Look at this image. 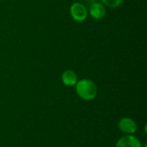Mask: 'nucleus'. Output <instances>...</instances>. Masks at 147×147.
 <instances>
[{
  "label": "nucleus",
  "mask_w": 147,
  "mask_h": 147,
  "mask_svg": "<svg viewBox=\"0 0 147 147\" xmlns=\"http://www.w3.org/2000/svg\"><path fill=\"white\" fill-rule=\"evenodd\" d=\"M119 128L127 134H134L137 130L136 122L131 118H122L119 122Z\"/></svg>",
  "instance_id": "39448f33"
},
{
  "label": "nucleus",
  "mask_w": 147,
  "mask_h": 147,
  "mask_svg": "<svg viewBox=\"0 0 147 147\" xmlns=\"http://www.w3.org/2000/svg\"><path fill=\"white\" fill-rule=\"evenodd\" d=\"M70 14L71 18L78 22H83L88 16V9L82 3H73L70 7Z\"/></svg>",
  "instance_id": "f03ea898"
},
{
  "label": "nucleus",
  "mask_w": 147,
  "mask_h": 147,
  "mask_svg": "<svg viewBox=\"0 0 147 147\" xmlns=\"http://www.w3.org/2000/svg\"><path fill=\"white\" fill-rule=\"evenodd\" d=\"M102 2L103 5H106L109 8L116 9L122 4L123 0H102Z\"/></svg>",
  "instance_id": "0eeeda50"
},
{
  "label": "nucleus",
  "mask_w": 147,
  "mask_h": 147,
  "mask_svg": "<svg viewBox=\"0 0 147 147\" xmlns=\"http://www.w3.org/2000/svg\"><path fill=\"white\" fill-rule=\"evenodd\" d=\"M115 147H142L140 141L133 135H126L121 138Z\"/></svg>",
  "instance_id": "20e7f679"
},
{
  "label": "nucleus",
  "mask_w": 147,
  "mask_h": 147,
  "mask_svg": "<svg viewBox=\"0 0 147 147\" xmlns=\"http://www.w3.org/2000/svg\"><path fill=\"white\" fill-rule=\"evenodd\" d=\"M62 82L66 86H75L78 83V75L72 70H66L63 72L61 76Z\"/></svg>",
  "instance_id": "423d86ee"
},
{
  "label": "nucleus",
  "mask_w": 147,
  "mask_h": 147,
  "mask_svg": "<svg viewBox=\"0 0 147 147\" xmlns=\"http://www.w3.org/2000/svg\"><path fill=\"white\" fill-rule=\"evenodd\" d=\"M89 1H92V2H95V1H96V0H89Z\"/></svg>",
  "instance_id": "6e6552de"
},
{
  "label": "nucleus",
  "mask_w": 147,
  "mask_h": 147,
  "mask_svg": "<svg viewBox=\"0 0 147 147\" xmlns=\"http://www.w3.org/2000/svg\"><path fill=\"white\" fill-rule=\"evenodd\" d=\"M75 86L78 96L84 100H93L97 95V87L92 80L86 78L78 80Z\"/></svg>",
  "instance_id": "f257e3e1"
},
{
  "label": "nucleus",
  "mask_w": 147,
  "mask_h": 147,
  "mask_svg": "<svg viewBox=\"0 0 147 147\" xmlns=\"http://www.w3.org/2000/svg\"><path fill=\"white\" fill-rule=\"evenodd\" d=\"M88 14L95 19V20H101L106 16V8L102 3L99 2H93L88 10Z\"/></svg>",
  "instance_id": "7ed1b4c3"
},
{
  "label": "nucleus",
  "mask_w": 147,
  "mask_h": 147,
  "mask_svg": "<svg viewBox=\"0 0 147 147\" xmlns=\"http://www.w3.org/2000/svg\"><path fill=\"white\" fill-rule=\"evenodd\" d=\"M144 147H146V146H144Z\"/></svg>",
  "instance_id": "1a4fd4ad"
}]
</instances>
